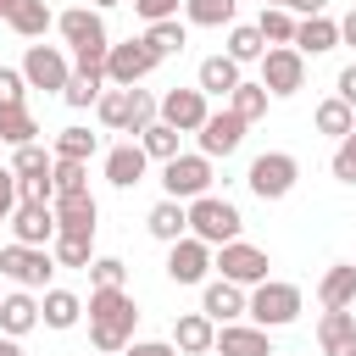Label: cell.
Returning <instances> with one entry per match:
<instances>
[{
	"label": "cell",
	"instance_id": "1",
	"mask_svg": "<svg viewBox=\"0 0 356 356\" xmlns=\"http://www.w3.org/2000/svg\"><path fill=\"white\" fill-rule=\"evenodd\" d=\"M89 345L106 350V356H122L134 345V323H139V306L128 289H89Z\"/></svg>",
	"mask_w": 356,
	"mask_h": 356
},
{
	"label": "cell",
	"instance_id": "2",
	"mask_svg": "<svg viewBox=\"0 0 356 356\" xmlns=\"http://www.w3.org/2000/svg\"><path fill=\"white\" fill-rule=\"evenodd\" d=\"M56 33L67 39L72 50V67L78 72H106V56H111V39H106V22L95 6H72L56 17Z\"/></svg>",
	"mask_w": 356,
	"mask_h": 356
},
{
	"label": "cell",
	"instance_id": "3",
	"mask_svg": "<svg viewBox=\"0 0 356 356\" xmlns=\"http://www.w3.org/2000/svg\"><path fill=\"white\" fill-rule=\"evenodd\" d=\"M239 228H245V217H239V206H234V200H217V195L189 200V234H195V239H206L211 250L234 245V239H239Z\"/></svg>",
	"mask_w": 356,
	"mask_h": 356
},
{
	"label": "cell",
	"instance_id": "4",
	"mask_svg": "<svg viewBox=\"0 0 356 356\" xmlns=\"http://www.w3.org/2000/svg\"><path fill=\"white\" fill-rule=\"evenodd\" d=\"M300 306H306V300H300V284L267 278V284H256V289H250V312H245V317H250L256 328H267V334H273V328H289V323L300 317Z\"/></svg>",
	"mask_w": 356,
	"mask_h": 356
},
{
	"label": "cell",
	"instance_id": "5",
	"mask_svg": "<svg viewBox=\"0 0 356 356\" xmlns=\"http://www.w3.org/2000/svg\"><path fill=\"white\" fill-rule=\"evenodd\" d=\"M211 156H200V150H184V156H172L167 167H161V189H167V200H200V195H211Z\"/></svg>",
	"mask_w": 356,
	"mask_h": 356
},
{
	"label": "cell",
	"instance_id": "6",
	"mask_svg": "<svg viewBox=\"0 0 356 356\" xmlns=\"http://www.w3.org/2000/svg\"><path fill=\"white\" fill-rule=\"evenodd\" d=\"M295 178H300V161H295L289 150H261V156L250 161V172H245V184H250L256 200H284V195L295 189Z\"/></svg>",
	"mask_w": 356,
	"mask_h": 356
},
{
	"label": "cell",
	"instance_id": "7",
	"mask_svg": "<svg viewBox=\"0 0 356 356\" xmlns=\"http://www.w3.org/2000/svg\"><path fill=\"white\" fill-rule=\"evenodd\" d=\"M0 273L17 284V289H50V273H56V256L44 245H6L0 250Z\"/></svg>",
	"mask_w": 356,
	"mask_h": 356
},
{
	"label": "cell",
	"instance_id": "8",
	"mask_svg": "<svg viewBox=\"0 0 356 356\" xmlns=\"http://www.w3.org/2000/svg\"><path fill=\"white\" fill-rule=\"evenodd\" d=\"M156 67H161V61H156V50H150L145 39H122V44H111V56H106V83H111V89H139Z\"/></svg>",
	"mask_w": 356,
	"mask_h": 356
},
{
	"label": "cell",
	"instance_id": "9",
	"mask_svg": "<svg viewBox=\"0 0 356 356\" xmlns=\"http://www.w3.org/2000/svg\"><path fill=\"white\" fill-rule=\"evenodd\" d=\"M261 89H267L273 100L300 95V89H306V56H300L295 44H273V50L261 56Z\"/></svg>",
	"mask_w": 356,
	"mask_h": 356
},
{
	"label": "cell",
	"instance_id": "10",
	"mask_svg": "<svg viewBox=\"0 0 356 356\" xmlns=\"http://www.w3.org/2000/svg\"><path fill=\"white\" fill-rule=\"evenodd\" d=\"M22 78H28V89H50V95H61L67 78H72V61H67L61 44H28V56H22Z\"/></svg>",
	"mask_w": 356,
	"mask_h": 356
},
{
	"label": "cell",
	"instance_id": "11",
	"mask_svg": "<svg viewBox=\"0 0 356 356\" xmlns=\"http://www.w3.org/2000/svg\"><path fill=\"white\" fill-rule=\"evenodd\" d=\"M267 250L261 245H245V239H234V245H222L217 250V273L228 278V284H239V289H256V284H267Z\"/></svg>",
	"mask_w": 356,
	"mask_h": 356
},
{
	"label": "cell",
	"instance_id": "12",
	"mask_svg": "<svg viewBox=\"0 0 356 356\" xmlns=\"http://www.w3.org/2000/svg\"><path fill=\"white\" fill-rule=\"evenodd\" d=\"M217 267V250L195 234H184L178 245H167V278L172 284H206V273Z\"/></svg>",
	"mask_w": 356,
	"mask_h": 356
},
{
	"label": "cell",
	"instance_id": "13",
	"mask_svg": "<svg viewBox=\"0 0 356 356\" xmlns=\"http://www.w3.org/2000/svg\"><path fill=\"white\" fill-rule=\"evenodd\" d=\"M206 117H211V106H206L200 89H167V95H161V122H167V128H178V134H200Z\"/></svg>",
	"mask_w": 356,
	"mask_h": 356
},
{
	"label": "cell",
	"instance_id": "14",
	"mask_svg": "<svg viewBox=\"0 0 356 356\" xmlns=\"http://www.w3.org/2000/svg\"><path fill=\"white\" fill-rule=\"evenodd\" d=\"M245 128H250V122H239L228 106H222V111H211V117H206V128L195 134V139H200V156H211V161H217V156H234V150L245 145Z\"/></svg>",
	"mask_w": 356,
	"mask_h": 356
},
{
	"label": "cell",
	"instance_id": "15",
	"mask_svg": "<svg viewBox=\"0 0 356 356\" xmlns=\"http://www.w3.org/2000/svg\"><path fill=\"white\" fill-rule=\"evenodd\" d=\"M200 312H206L211 323H239V317L250 312V295H245L239 284H228V278H206V284H200Z\"/></svg>",
	"mask_w": 356,
	"mask_h": 356
},
{
	"label": "cell",
	"instance_id": "16",
	"mask_svg": "<svg viewBox=\"0 0 356 356\" xmlns=\"http://www.w3.org/2000/svg\"><path fill=\"white\" fill-rule=\"evenodd\" d=\"M11 234H17V245H44V250H50L61 228H56V211H50V206L22 200V206L11 211Z\"/></svg>",
	"mask_w": 356,
	"mask_h": 356
},
{
	"label": "cell",
	"instance_id": "17",
	"mask_svg": "<svg viewBox=\"0 0 356 356\" xmlns=\"http://www.w3.org/2000/svg\"><path fill=\"white\" fill-rule=\"evenodd\" d=\"M211 350L217 356H278L273 339H267V328H256V323H222Z\"/></svg>",
	"mask_w": 356,
	"mask_h": 356
},
{
	"label": "cell",
	"instance_id": "18",
	"mask_svg": "<svg viewBox=\"0 0 356 356\" xmlns=\"http://www.w3.org/2000/svg\"><path fill=\"white\" fill-rule=\"evenodd\" d=\"M145 167H150V156H145L139 139L106 150V184H111V189H134V184H145Z\"/></svg>",
	"mask_w": 356,
	"mask_h": 356
},
{
	"label": "cell",
	"instance_id": "19",
	"mask_svg": "<svg viewBox=\"0 0 356 356\" xmlns=\"http://www.w3.org/2000/svg\"><path fill=\"white\" fill-rule=\"evenodd\" d=\"M50 211H56V228H61V234H95V222H100V206H95L89 189H78V195H56Z\"/></svg>",
	"mask_w": 356,
	"mask_h": 356
},
{
	"label": "cell",
	"instance_id": "20",
	"mask_svg": "<svg viewBox=\"0 0 356 356\" xmlns=\"http://www.w3.org/2000/svg\"><path fill=\"white\" fill-rule=\"evenodd\" d=\"M317 300H323V312H350L356 306V261H334L317 278Z\"/></svg>",
	"mask_w": 356,
	"mask_h": 356
},
{
	"label": "cell",
	"instance_id": "21",
	"mask_svg": "<svg viewBox=\"0 0 356 356\" xmlns=\"http://www.w3.org/2000/svg\"><path fill=\"white\" fill-rule=\"evenodd\" d=\"M172 345H178V356H206V350L217 345V323H211L206 312H184V317L172 323Z\"/></svg>",
	"mask_w": 356,
	"mask_h": 356
},
{
	"label": "cell",
	"instance_id": "22",
	"mask_svg": "<svg viewBox=\"0 0 356 356\" xmlns=\"http://www.w3.org/2000/svg\"><path fill=\"white\" fill-rule=\"evenodd\" d=\"M33 328H39V300H33V289L0 295V334L22 339V334H33Z\"/></svg>",
	"mask_w": 356,
	"mask_h": 356
},
{
	"label": "cell",
	"instance_id": "23",
	"mask_svg": "<svg viewBox=\"0 0 356 356\" xmlns=\"http://www.w3.org/2000/svg\"><path fill=\"white\" fill-rule=\"evenodd\" d=\"M239 83H245V78H239V61H234V56H206V61H200V72H195V89H200L206 100H211V95H222V100H228Z\"/></svg>",
	"mask_w": 356,
	"mask_h": 356
},
{
	"label": "cell",
	"instance_id": "24",
	"mask_svg": "<svg viewBox=\"0 0 356 356\" xmlns=\"http://www.w3.org/2000/svg\"><path fill=\"white\" fill-rule=\"evenodd\" d=\"M145 228H150V239H161V245H178L184 234H189V206L184 200H156L150 206V217H145Z\"/></svg>",
	"mask_w": 356,
	"mask_h": 356
},
{
	"label": "cell",
	"instance_id": "25",
	"mask_svg": "<svg viewBox=\"0 0 356 356\" xmlns=\"http://www.w3.org/2000/svg\"><path fill=\"white\" fill-rule=\"evenodd\" d=\"M317 345H323V356H356V317L350 312H323L317 317Z\"/></svg>",
	"mask_w": 356,
	"mask_h": 356
},
{
	"label": "cell",
	"instance_id": "26",
	"mask_svg": "<svg viewBox=\"0 0 356 356\" xmlns=\"http://www.w3.org/2000/svg\"><path fill=\"white\" fill-rule=\"evenodd\" d=\"M78 317H83V300L72 289H44V300H39V323L44 328L67 334V328H78Z\"/></svg>",
	"mask_w": 356,
	"mask_h": 356
},
{
	"label": "cell",
	"instance_id": "27",
	"mask_svg": "<svg viewBox=\"0 0 356 356\" xmlns=\"http://www.w3.org/2000/svg\"><path fill=\"white\" fill-rule=\"evenodd\" d=\"M6 22H11V33H22V39H44V33L56 28V11H50L44 0H11Z\"/></svg>",
	"mask_w": 356,
	"mask_h": 356
},
{
	"label": "cell",
	"instance_id": "28",
	"mask_svg": "<svg viewBox=\"0 0 356 356\" xmlns=\"http://www.w3.org/2000/svg\"><path fill=\"white\" fill-rule=\"evenodd\" d=\"M339 44V22L334 17H300V28H295V50L300 56H328Z\"/></svg>",
	"mask_w": 356,
	"mask_h": 356
},
{
	"label": "cell",
	"instance_id": "29",
	"mask_svg": "<svg viewBox=\"0 0 356 356\" xmlns=\"http://www.w3.org/2000/svg\"><path fill=\"white\" fill-rule=\"evenodd\" d=\"M312 122H317V134H328L334 145H339L345 134H356V111H350V106H345L339 95H328V100H323V106L312 111Z\"/></svg>",
	"mask_w": 356,
	"mask_h": 356
},
{
	"label": "cell",
	"instance_id": "30",
	"mask_svg": "<svg viewBox=\"0 0 356 356\" xmlns=\"http://www.w3.org/2000/svg\"><path fill=\"white\" fill-rule=\"evenodd\" d=\"M256 28H261V39H267V50H273V44H295V28H300V17H295L289 6H261Z\"/></svg>",
	"mask_w": 356,
	"mask_h": 356
},
{
	"label": "cell",
	"instance_id": "31",
	"mask_svg": "<svg viewBox=\"0 0 356 356\" xmlns=\"http://www.w3.org/2000/svg\"><path fill=\"white\" fill-rule=\"evenodd\" d=\"M150 50H156V61H167V56H184V44H189V28L172 17V22H150L145 33H139Z\"/></svg>",
	"mask_w": 356,
	"mask_h": 356
},
{
	"label": "cell",
	"instance_id": "32",
	"mask_svg": "<svg viewBox=\"0 0 356 356\" xmlns=\"http://www.w3.org/2000/svg\"><path fill=\"white\" fill-rule=\"evenodd\" d=\"M222 56H234L239 67H245V61H261V56H267L261 28H256V22H234V28H228V50H222Z\"/></svg>",
	"mask_w": 356,
	"mask_h": 356
},
{
	"label": "cell",
	"instance_id": "33",
	"mask_svg": "<svg viewBox=\"0 0 356 356\" xmlns=\"http://www.w3.org/2000/svg\"><path fill=\"white\" fill-rule=\"evenodd\" d=\"M106 89H111V83H106V72H78V67H72V78H67L61 100H67L72 111H83V106H95V100H100Z\"/></svg>",
	"mask_w": 356,
	"mask_h": 356
},
{
	"label": "cell",
	"instance_id": "34",
	"mask_svg": "<svg viewBox=\"0 0 356 356\" xmlns=\"http://www.w3.org/2000/svg\"><path fill=\"white\" fill-rule=\"evenodd\" d=\"M50 256H56V267H83V273H89V261H95V234H56Z\"/></svg>",
	"mask_w": 356,
	"mask_h": 356
},
{
	"label": "cell",
	"instance_id": "35",
	"mask_svg": "<svg viewBox=\"0 0 356 356\" xmlns=\"http://www.w3.org/2000/svg\"><path fill=\"white\" fill-rule=\"evenodd\" d=\"M234 11L239 0H184V17L195 28H234Z\"/></svg>",
	"mask_w": 356,
	"mask_h": 356
},
{
	"label": "cell",
	"instance_id": "36",
	"mask_svg": "<svg viewBox=\"0 0 356 356\" xmlns=\"http://www.w3.org/2000/svg\"><path fill=\"white\" fill-rule=\"evenodd\" d=\"M267 100H273V95L261 89V78H256V83L245 78V83H239V89L228 95V111H234L239 122H256V117H267Z\"/></svg>",
	"mask_w": 356,
	"mask_h": 356
},
{
	"label": "cell",
	"instance_id": "37",
	"mask_svg": "<svg viewBox=\"0 0 356 356\" xmlns=\"http://www.w3.org/2000/svg\"><path fill=\"white\" fill-rule=\"evenodd\" d=\"M178 139H184V134H178V128H167L161 117H156V122H150V128L139 134V145H145V156H150V161H161V167H167L172 156H184V150H178Z\"/></svg>",
	"mask_w": 356,
	"mask_h": 356
},
{
	"label": "cell",
	"instance_id": "38",
	"mask_svg": "<svg viewBox=\"0 0 356 356\" xmlns=\"http://www.w3.org/2000/svg\"><path fill=\"white\" fill-rule=\"evenodd\" d=\"M33 134H39V122H33V111H28V106H11V111H0V145L22 150V145H33Z\"/></svg>",
	"mask_w": 356,
	"mask_h": 356
},
{
	"label": "cell",
	"instance_id": "39",
	"mask_svg": "<svg viewBox=\"0 0 356 356\" xmlns=\"http://www.w3.org/2000/svg\"><path fill=\"white\" fill-rule=\"evenodd\" d=\"M95 150H100V139H95L89 128H61V134H56V156H61V161H89Z\"/></svg>",
	"mask_w": 356,
	"mask_h": 356
},
{
	"label": "cell",
	"instance_id": "40",
	"mask_svg": "<svg viewBox=\"0 0 356 356\" xmlns=\"http://www.w3.org/2000/svg\"><path fill=\"white\" fill-rule=\"evenodd\" d=\"M11 172H17V178H50V172H56V156H50L44 145H22V150L11 156Z\"/></svg>",
	"mask_w": 356,
	"mask_h": 356
},
{
	"label": "cell",
	"instance_id": "41",
	"mask_svg": "<svg viewBox=\"0 0 356 356\" xmlns=\"http://www.w3.org/2000/svg\"><path fill=\"white\" fill-rule=\"evenodd\" d=\"M95 111H100V122H106V128L128 134V89H106V95L95 100Z\"/></svg>",
	"mask_w": 356,
	"mask_h": 356
},
{
	"label": "cell",
	"instance_id": "42",
	"mask_svg": "<svg viewBox=\"0 0 356 356\" xmlns=\"http://www.w3.org/2000/svg\"><path fill=\"white\" fill-rule=\"evenodd\" d=\"M161 117V100H150L145 89H128V134H145Z\"/></svg>",
	"mask_w": 356,
	"mask_h": 356
},
{
	"label": "cell",
	"instance_id": "43",
	"mask_svg": "<svg viewBox=\"0 0 356 356\" xmlns=\"http://www.w3.org/2000/svg\"><path fill=\"white\" fill-rule=\"evenodd\" d=\"M56 195H78V189H89V161H61L56 156Z\"/></svg>",
	"mask_w": 356,
	"mask_h": 356
},
{
	"label": "cell",
	"instance_id": "44",
	"mask_svg": "<svg viewBox=\"0 0 356 356\" xmlns=\"http://www.w3.org/2000/svg\"><path fill=\"white\" fill-rule=\"evenodd\" d=\"M122 278H128L122 256H95V261H89V284H95V289H122Z\"/></svg>",
	"mask_w": 356,
	"mask_h": 356
},
{
	"label": "cell",
	"instance_id": "45",
	"mask_svg": "<svg viewBox=\"0 0 356 356\" xmlns=\"http://www.w3.org/2000/svg\"><path fill=\"white\" fill-rule=\"evenodd\" d=\"M11 106H28V78H22V67H0V111H11Z\"/></svg>",
	"mask_w": 356,
	"mask_h": 356
},
{
	"label": "cell",
	"instance_id": "46",
	"mask_svg": "<svg viewBox=\"0 0 356 356\" xmlns=\"http://www.w3.org/2000/svg\"><path fill=\"white\" fill-rule=\"evenodd\" d=\"M328 167H334L339 184H356V134H345V139L334 145V161H328Z\"/></svg>",
	"mask_w": 356,
	"mask_h": 356
},
{
	"label": "cell",
	"instance_id": "47",
	"mask_svg": "<svg viewBox=\"0 0 356 356\" xmlns=\"http://www.w3.org/2000/svg\"><path fill=\"white\" fill-rule=\"evenodd\" d=\"M178 6H184V0H134V11L145 17V28H150V22H172Z\"/></svg>",
	"mask_w": 356,
	"mask_h": 356
},
{
	"label": "cell",
	"instance_id": "48",
	"mask_svg": "<svg viewBox=\"0 0 356 356\" xmlns=\"http://www.w3.org/2000/svg\"><path fill=\"white\" fill-rule=\"evenodd\" d=\"M22 206V189H17V172L0 167V222H11V211Z\"/></svg>",
	"mask_w": 356,
	"mask_h": 356
},
{
	"label": "cell",
	"instance_id": "49",
	"mask_svg": "<svg viewBox=\"0 0 356 356\" xmlns=\"http://www.w3.org/2000/svg\"><path fill=\"white\" fill-rule=\"evenodd\" d=\"M122 356H178V345L172 339H134Z\"/></svg>",
	"mask_w": 356,
	"mask_h": 356
},
{
	"label": "cell",
	"instance_id": "50",
	"mask_svg": "<svg viewBox=\"0 0 356 356\" xmlns=\"http://www.w3.org/2000/svg\"><path fill=\"white\" fill-rule=\"evenodd\" d=\"M334 95H339V100L356 111V61H350V67H339V78H334Z\"/></svg>",
	"mask_w": 356,
	"mask_h": 356
},
{
	"label": "cell",
	"instance_id": "51",
	"mask_svg": "<svg viewBox=\"0 0 356 356\" xmlns=\"http://www.w3.org/2000/svg\"><path fill=\"white\" fill-rule=\"evenodd\" d=\"M295 17H328V0H289Z\"/></svg>",
	"mask_w": 356,
	"mask_h": 356
},
{
	"label": "cell",
	"instance_id": "52",
	"mask_svg": "<svg viewBox=\"0 0 356 356\" xmlns=\"http://www.w3.org/2000/svg\"><path fill=\"white\" fill-rule=\"evenodd\" d=\"M339 44H356V6L339 17Z\"/></svg>",
	"mask_w": 356,
	"mask_h": 356
},
{
	"label": "cell",
	"instance_id": "53",
	"mask_svg": "<svg viewBox=\"0 0 356 356\" xmlns=\"http://www.w3.org/2000/svg\"><path fill=\"white\" fill-rule=\"evenodd\" d=\"M0 356H22V345H17L11 334H0Z\"/></svg>",
	"mask_w": 356,
	"mask_h": 356
},
{
	"label": "cell",
	"instance_id": "54",
	"mask_svg": "<svg viewBox=\"0 0 356 356\" xmlns=\"http://www.w3.org/2000/svg\"><path fill=\"white\" fill-rule=\"evenodd\" d=\"M89 6H95V11H111V6H122V0H89Z\"/></svg>",
	"mask_w": 356,
	"mask_h": 356
},
{
	"label": "cell",
	"instance_id": "55",
	"mask_svg": "<svg viewBox=\"0 0 356 356\" xmlns=\"http://www.w3.org/2000/svg\"><path fill=\"white\" fill-rule=\"evenodd\" d=\"M261 6H289V0H261Z\"/></svg>",
	"mask_w": 356,
	"mask_h": 356
},
{
	"label": "cell",
	"instance_id": "56",
	"mask_svg": "<svg viewBox=\"0 0 356 356\" xmlns=\"http://www.w3.org/2000/svg\"><path fill=\"white\" fill-rule=\"evenodd\" d=\"M6 11H11V0H0V17H6Z\"/></svg>",
	"mask_w": 356,
	"mask_h": 356
}]
</instances>
